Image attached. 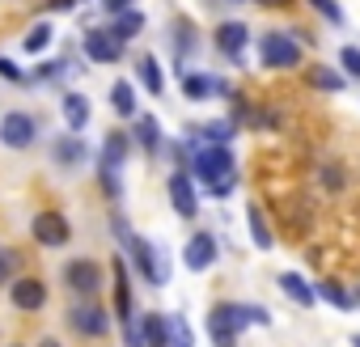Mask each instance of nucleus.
<instances>
[{"mask_svg":"<svg viewBox=\"0 0 360 347\" xmlns=\"http://www.w3.org/2000/svg\"><path fill=\"white\" fill-rule=\"evenodd\" d=\"M72 5H77V0H51L47 13H64V9H72Z\"/></svg>","mask_w":360,"mask_h":347,"instance_id":"36","label":"nucleus"},{"mask_svg":"<svg viewBox=\"0 0 360 347\" xmlns=\"http://www.w3.org/2000/svg\"><path fill=\"white\" fill-rule=\"evenodd\" d=\"M309 5H314V9H318L326 22H330V26H343V9L335 5V0H309Z\"/></svg>","mask_w":360,"mask_h":347,"instance_id":"31","label":"nucleus"},{"mask_svg":"<svg viewBox=\"0 0 360 347\" xmlns=\"http://www.w3.org/2000/svg\"><path fill=\"white\" fill-rule=\"evenodd\" d=\"M212 93H225V85H221L217 77H208V72H183V98L208 102Z\"/></svg>","mask_w":360,"mask_h":347,"instance_id":"14","label":"nucleus"},{"mask_svg":"<svg viewBox=\"0 0 360 347\" xmlns=\"http://www.w3.org/2000/svg\"><path fill=\"white\" fill-rule=\"evenodd\" d=\"M140 343H144V347H169V317H165V313H144Z\"/></svg>","mask_w":360,"mask_h":347,"instance_id":"17","label":"nucleus"},{"mask_svg":"<svg viewBox=\"0 0 360 347\" xmlns=\"http://www.w3.org/2000/svg\"><path fill=\"white\" fill-rule=\"evenodd\" d=\"M136 144H140L144 152H157V148H161V127H157L153 114H136Z\"/></svg>","mask_w":360,"mask_h":347,"instance_id":"20","label":"nucleus"},{"mask_svg":"<svg viewBox=\"0 0 360 347\" xmlns=\"http://www.w3.org/2000/svg\"><path fill=\"white\" fill-rule=\"evenodd\" d=\"M85 55H89L94 64H119L123 43L110 34V26H106V30H89V34H85Z\"/></svg>","mask_w":360,"mask_h":347,"instance_id":"10","label":"nucleus"},{"mask_svg":"<svg viewBox=\"0 0 360 347\" xmlns=\"http://www.w3.org/2000/svg\"><path fill=\"white\" fill-rule=\"evenodd\" d=\"M195 174L204 178V187L221 199L233 191V152L225 144H204L195 148Z\"/></svg>","mask_w":360,"mask_h":347,"instance_id":"2","label":"nucleus"},{"mask_svg":"<svg viewBox=\"0 0 360 347\" xmlns=\"http://www.w3.org/2000/svg\"><path fill=\"white\" fill-rule=\"evenodd\" d=\"M352 347H360V334H352Z\"/></svg>","mask_w":360,"mask_h":347,"instance_id":"40","label":"nucleus"},{"mask_svg":"<svg viewBox=\"0 0 360 347\" xmlns=\"http://www.w3.org/2000/svg\"><path fill=\"white\" fill-rule=\"evenodd\" d=\"M123 157H127V136L123 131H110L106 144H102V169L115 174V165H123Z\"/></svg>","mask_w":360,"mask_h":347,"instance_id":"22","label":"nucleus"},{"mask_svg":"<svg viewBox=\"0 0 360 347\" xmlns=\"http://www.w3.org/2000/svg\"><path fill=\"white\" fill-rule=\"evenodd\" d=\"M64 123L72 127V131H85L89 127V114H94V106H89V98L85 93H64Z\"/></svg>","mask_w":360,"mask_h":347,"instance_id":"15","label":"nucleus"},{"mask_svg":"<svg viewBox=\"0 0 360 347\" xmlns=\"http://www.w3.org/2000/svg\"><path fill=\"white\" fill-rule=\"evenodd\" d=\"M102 5H106V13H115V18H119V13H127V9H131V0H102Z\"/></svg>","mask_w":360,"mask_h":347,"instance_id":"35","label":"nucleus"},{"mask_svg":"<svg viewBox=\"0 0 360 347\" xmlns=\"http://www.w3.org/2000/svg\"><path fill=\"white\" fill-rule=\"evenodd\" d=\"M183 263H187V271H208L217 263V237L212 233H195L187 242V250H183Z\"/></svg>","mask_w":360,"mask_h":347,"instance_id":"11","label":"nucleus"},{"mask_svg":"<svg viewBox=\"0 0 360 347\" xmlns=\"http://www.w3.org/2000/svg\"><path fill=\"white\" fill-rule=\"evenodd\" d=\"M246 326H271V313L263 305H238V301H221L208 313V334L217 347H238V334Z\"/></svg>","mask_w":360,"mask_h":347,"instance_id":"1","label":"nucleus"},{"mask_svg":"<svg viewBox=\"0 0 360 347\" xmlns=\"http://www.w3.org/2000/svg\"><path fill=\"white\" fill-rule=\"evenodd\" d=\"M212 39H217V47H221L225 55H233V60H238V55H242V47L250 43V30H246L242 22H221Z\"/></svg>","mask_w":360,"mask_h":347,"instance_id":"13","label":"nucleus"},{"mask_svg":"<svg viewBox=\"0 0 360 347\" xmlns=\"http://www.w3.org/2000/svg\"><path fill=\"white\" fill-rule=\"evenodd\" d=\"M339 64H343V72H347V77H356V81H360V47H343V51H339Z\"/></svg>","mask_w":360,"mask_h":347,"instance_id":"32","label":"nucleus"},{"mask_svg":"<svg viewBox=\"0 0 360 347\" xmlns=\"http://www.w3.org/2000/svg\"><path fill=\"white\" fill-rule=\"evenodd\" d=\"M34 136H39V127H34V119L26 114V110H9L5 119H0V144L5 148H30L34 144Z\"/></svg>","mask_w":360,"mask_h":347,"instance_id":"5","label":"nucleus"},{"mask_svg":"<svg viewBox=\"0 0 360 347\" xmlns=\"http://www.w3.org/2000/svg\"><path fill=\"white\" fill-rule=\"evenodd\" d=\"M136 72H140V85L157 98L161 89H165V81H161V64L153 60V55H140V64H136Z\"/></svg>","mask_w":360,"mask_h":347,"instance_id":"23","label":"nucleus"},{"mask_svg":"<svg viewBox=\"0 0 360 347\" xmlns=\"http://www.w3.org/2000/svg\"><path fill=\"white\" fill-rule=\"evenodd\" d=\"M339 178H343V174H339V169H326V187H330V191H339V187H343Z\"/></svg>","mask_w":360,"mask_h":347,"instance_id":"37","label":"nucleus"},{"mask_svg":"<svg viewBox=\"0 0 360 347\" xmlns=\"http://www.w3.org/2000/svg\"><path fill=\"white\" fill-rule=\"evenodd\" d=\"M13 305L26 309V313L43 309V305H47V284H43V280H30V275L18 280V284H13Z\"/></svg>","mask_w":360,"mask_h":347,"instance_id":"12","label":"nucleus"},{"mask_svg":"<svg viewBox=\"0 0 360 347\" xmlns=\"http://www.w3.org/2000/svg\"><path fill=\"white\" fill-rule=\"evenodd\" d=\"M174 39H178V51H183V55L195 51V26H183V22H178V26H174Z\"/></svg>","mask_w":360,"mask_h":347,"instance_id":"33","label":"nucleus"},{"mask_svg":"<svg viewBox=\"0 0 360 347\" xmlns=\"http://www.w3.org/2000/svg\"><path fill=\"white\" fill-rule=\"evenodd\" d=\"M115 313L123 326L131 322V284H127V267L119 258H115Z\"/></svg>","mask_w":360,"mask_h":347,"instance_id":"18","label":"nucleus"},{"mask_svg":"<svg viewBox=\"0 0 360 347\" xmlns=\"http://www.w3.org/2000/svg\"><path fill=\"white\" fill-rule=\"evenodd\" d=\"M39 347H60V343H56V339H43V343H39Z\"/></svg>","mask_w":360,"mask_h":347,"instance_id":"39","label":"nucleus"},{"mask_svg":"<svg viewBox=\"0 0 360 347\" xmlns=\"http://www.w3.org/2000/svg\"><path fill=\"white\" fill-rule=\"evenodd\" d=\"M169 347H195V334L183 317H169Z\"/></svg>","mask_w":360,"mask_h":347,"instance_id":"29","label":"nucleus"},{"mask_svg":"<svg viewBox=\"0 0 360 347\" xmlns=\"http://www.w3.org/2000/svg\"><path fill=\"white\" fill-rule=\"evenodd\" d=\"M51 39H56V30H51V22H39V26H34V30L26 34V43H22V47H26L30 55H43V51L51 47Z\"/></svg>","mask_w":360,"mask_h":347,"instance_id":"26","label":"nucleus"},{"mask_svg":"<svg viewBox=\"0 0 360 347\" xmlns=\"http://www.w3.org/2000/svg\"><path fill=\"white\" fill-rule=\"evenodd\" d=\"M0 77H5V81H13V85H26V72H22L13 60H5V55H0Z\"/></svg>","mask_w":360,"mask_h":347,"instance_id":"34","label":"nucleus"},{"mask_svg":"<svg viewBox=\"0 0 360 347\" xmlns=\"http://www.w3.org/2000/svg\"><path fill=\"white\" fill-rule=\"evenodd\" d=\"M13 271H18V254H13L9 246H0V288L13 280Z\"/></svg>","mask_w":360,"mask_h":347,"instance_id":"30","label":"nucleus"},{"mask_svg":"<svg viewBox=\"0 0 360 347\" xmlns=\"http://www.w3.org/2000/svg\"><path fill=\"white\" fill-rule=\"evenodd\" d=\"M110 106H115L123 119H136V93H131L127 81H115V85H110Z\"/></svg>","mask_w":360,"mask_h":347,"instance_id":"24","label":"nucleus"},{"mask_svg":"<svg viewBox=\"0 0 360 347\" xmlns=\"http://www.w3.org/2000/svg\"><path fill=\"white\" fill-rule=\"evenodd\" d=\"M165 187H169V204H174L178 216H183V221H195L200 216V199H195V187L187 178V169H174Z\"/></svg>","mask_w":360,"mask_h":347,"instance_id":"6","label":"nucleus"},{"mask_svg":"<svg viewBox=\"0 0 360 347\" xmlns=\"http://www.w3.org/2000/svg\"><path fill=\"white\" fill-rule=\"evenodd\" d=\"M246 225H250L255 246H259V250H271V229H267V221H263V212H259V208H250V212H246Z\"/></svg>","mask_w":360,"mask_h":347,"instance_id":"27","label":"nucleus"},{"mask_svg":"<svg viewBox=\"0 0 360 347\" xmlns=\"http://www.w3.org/2000/svg\"><path fill=\"white\" fill-rule=\"evenodd\" d=\"M64 284H68L72 292H81V296H94V292L102 288V267H98L94 258H72V263L64 267Z\"/></svg>","mask_w":360,"mask_h":347,"instance_id":"8","label":"nucleus"},{"mask_svg":"<svg viewBox=\"0 0 360 347\" xmlns=\"http://www.w3.org/2000/svg\"><path fill=\"white\" fill-rule=\"evenodd\" d=\"M309 81L318 85V89H326V93H339L347 81H343V72H335V68H314L309 72Z\"/></svg>","mask_w":360,"mask_h":347,"instance_id":"28","label":"nucleus"},{"mask_svg":"<svg viewBox=\"0 0 360 347\" xmlns=\"http://www.w3.org/2000/svg\"><path fill=\"white\" fill-rule=\"evenodd\" d=\"M259 5H288V0H259Z\"/></svg>","mask_w":360,"mask_h":347,"instance_id":"38","label":"nucleus"},{"mask_svg":"<svg viewBox=\"0 0 360 347\" xmlns=\"http://www.w3.org/2000/svg\"><path fill=\"white\" fill-rule=\"evenodd\" d=\"M115 233H119V237L127 242V254H131L136 271H140V275H144L148 284H165V263H161V258L153 254V246H148L144 237H136V233H131V229H127L123 221H115Z\"/></svg>","mask_w":360,"mask_h":347,"instance_id":"3","label":"nucleus"},{"mask_svg":"<svg viewBox=\"0 0 360 347\" xmlns=\"http://www.w3.org/2000/svg\"><path fill=\"white\" fill-rule=\"evenodd\" d=\"M68 326H72L77 334H85V339H102V334L110 330V317H106V309H98L94 301H85V305H72Z\"/></svg>","mask_w":360,"mask_h":347,"instance_id":"9","label":"nucleus"},{"mask_svg":"<svg viewBox=\"0 0 360 347\" xmlns=\"http://www.w3.org/2000/svg\"><path fill=\"white\" fill-rule=\"evenodd\" d=\"M276 284H280V292H284V296H288L292 305H301V309H309V305L318 301V292H314V288H309V284H305V280H301L297 271H284V275H280Z\"/></svg>","mask_w":360,"mask_h":347,"instance_id":"16","label":"nucleus"},{"mask_svg":"<svg viewBox=\"0 0 360 347\" xmlns=\"http://www.w3.org/2000/svg\"><path fill=\"white\" fill-rule=\"evenodd\" d=\"M314 292H318L326 305H335V309H352V305H356V296H352L339 280H322V284H314Z\"/></svg>","mask_w":360,"mask_h":347,"instance_id":"21","label":"nucleus"},{"mask_svg":"<svg viewBox=\"0 0 360 347\" xmlns=\"http://www.w3.org/2000/svg\"><path fill=\"white\" fill-rule=\"evenodd\" d=\"M51 152H56V161H60V165H77V161H85V144H81V140H72V136L56 140V144H51Z\"/></svg>","mask_w":360,"mask_h":347,"instance_id":"25","label":"nucleus"},{"mask_svg":"<svg viewBox=\"0 0 360 347\" xmlns=\"http://www.w3.org/2000/svg\"><path fill=\"white\" fill-rule=\"evenodd\" d=\"M30 233H34V242H39V246H47V250L68 246V237H72V229H68V221H64L60 212H39V216H34V225H30Z\"/></svg>","mask_w":360,"mask_h":347,"instance_id":"7","label":"nucleus"},{"mask_svg":"<svg viewBox=\"0 0 360 347\" xmlns=\"http://www.w3.org/2000/svg\"><path fill=\"white\" fill-rule=\"evenodd\" d=\"M144 30V13L140 9H127V13H119L115 22H110V34L119 39V43H127V39H136Z\"/></svg>","mask_w":360,"mask_h":347,"instance_id":"19","label":"nucleus"},{"mask_svg":"<svg viewBox=\"0 0 360 347\" xmlns=\"http://www.w3.org/2000/svg\"><path fill=\"white\" fill-rule=\"evenodd\" d=\"M259 60H263L267 68H297V64H301V47H297L284 30H271V34L259 39Z\"/></svg>","mask_w":360,"mask_h":347,"instance_id":"4","label":"nucleus"}]
</instances>
